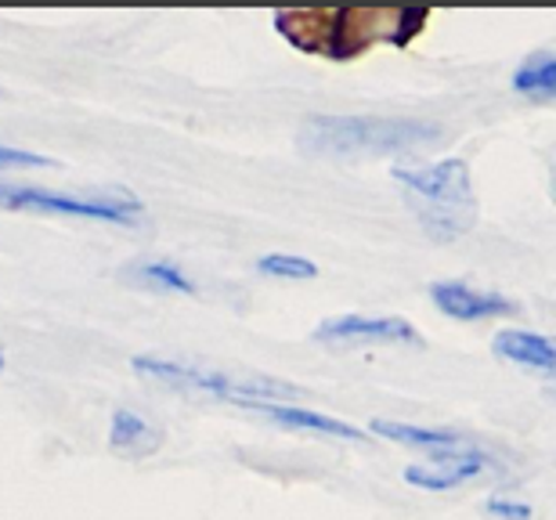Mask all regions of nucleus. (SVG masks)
I'll use <instances>...</instances> for the list:
<instances>
[{
	"instance_id": "7",
	"label": "nucleus",
	"mask_w": 556,
	"mask_h": 520,
	"mask_svg": "<svg viewBox=\"0 0 556 520\" xmlns=\"http://www.w3.org/2000/svg\"><path fill=\"white\" fill-rule=\"evenodd\" d=\"M372 430H376V434H383L387 441H397V445L433 452L438 459H448V456H481V445H477L473 437L452 434V430L408 427V423H394V419H376Z\"/></svg>"
},
{
	"instance_id": "8",
	"label": "nucleus",
	"mask_w": 556,
	"mask_h": 520,
	"mask_svg": "<svg viewBox=\"0 0 556 520\" xmlns=\"http://www.w3.org/2000/svg\"><path fill=\"white\" fill-rule=\"evenodd\" d=\"M242 408L268 416L271 423H282V427H293V430H311V434H321V437H340V441H362L365 437L358 427L343 423V419H332V416H321V413H311V408L275 405V402H253V405H242Z\"/></svg>"
},
{
	"instance_id": "1",
	"label": "nucleus",
	"mask_w": 556,
	"mask_h": 520,
	"mask_svg": "<svg viewBox=\"0 0 556 520\" xmlns=\"http://www.w3.org/2000/svg\"><path fill=\"white\" fill-rule=\"evenodd\" d=\"M394 181L405 188L408 210L419 217V225L427 228L430 239L455 242L473 228L477 195L463 160L427 163V167H397Z\"/></svg>"
},
{
	"instance_id": "6",
	"label": "nucleus",
	"mask_w": 556,
	"mask_h": 520,
	"mask_svg": "<svg viewBox=\"0 0 556 520\" xmlns=\"http://www.w3.org/2000/svg\"><path fill=\"white\" fill-rule=\"evenodd\" d=\"M430 301L448 318H455V322H481V318L514 312V301H506V296H498V293L473 290V286H466V282H433Z\"/></svg>"
},
{
	"instance_id": "9",
	"label": "nucleus",
	"mask_w": 556,
	"mask_h": 520,
	"mask_svg": "<svg viewBox=\"0 0 556 520\" xmlns=\"http://www.w3.org/2000/svg\"><path fill=\"white\" fill-rule=\"evenodd\" d=\"M495 354H503L514 365H528V369L556 372V344L542 333H528V329H503L495 337Z\"/></svg>"
},
{
	"instance_id": "19",
	"label": "nucleus",
	"mask_w": 556,
	"mask_h": 520,
	"mask_svg": "<svg viewBox=\"0 0 556 520\" xmlns=\"http://www.w3.org/2000/svg\"><path fill=\"white\" fill-rule=\"evenodd\" d=\"M549 397H553V402H556V386H553V391H549Z\"/></svg>"
},
{
	"instance_id": "11",
	"label": "nucleus",
	"mask_w": 556,
	"mask_h": 520,
	"mask_svg": "<svg viewBox=\"0 0 556 520\" xmlns=\"http://www.w3.org/2000/svg\"><path fill=\"white\" fill-rule=\"evenodd\" d=\"M109 441H113L116 452H127V456H149V452L163 445L160 430H152L141 416L127 413V408H119L113 416V434H109Z\"/></svg>"
},
{
	"instance_id": "13",
	"label": "nucleus",
	"mask_w": 556,
	"mask_h": 520,
	"mask_svg": "<svg viewBox=\"0 0 556 520\" xmlns=\"http://www.w3.org/2000/svg\"><path fill=\"white\" fill-rule=\"evenodd\" d=\"M257 268L264 275H271V279H315L318 268L304 257H293V253H268V257H261Z\"/></svg>"
},
{
	"instance_id": "12",
	"label": "nucleus",
	"mask_w": 556,
	"mask_h": 520,
	"mask_svg": "<svg viewBox=\"0 0 556 520\" xmlns=\"http://www.w3.org/2000/svg\"><path fill=\"white\" fill-rule=\"evenodd\" d=\"M514 87L531 98H556V54H531L514 73Z\"/></svg>"
},
{
	"instance_id": "10",
	"label": "nucleus",
	"mask_w": 556,
	"mask_h": 520,
	"mask_svg": "<svg viewBox=\"0 0 556 520\" xmlns=\"http://www.w3.org/2000/svg\"><path fill=\"white\" fill-rule=\"evenodd\" d=\"M488 462H492V459H488L484 452H481V456H448V459H438V470L408 467L405 481L419 484V489H427V492H448V489H455V484H463V481L477 478V473H484Z\"/></svg>"
},
{
	"instance_id": "15",
	"label": "nucleus",
	"mask_w": 556,
	"mask_h": 520,
	"mask_svg": "<svg viewBox=\"0 0 556 520\" xmlns=\"http://www.w3.org/2000/svg\"><path fill=\"white\" fill-rule=\"evenodd\" d=\"M18 167H48V160L37 156V152L0 145V170H18Z\"/></svg>"
},
{
	"instance_id": "5",
	"label": "nucleus",
	"mask_w": 556,
	"mask_h": 520,
	"mask_svg": "<svg viewBox=\"0 0 556 520\" xmlns=\"http://www.w3.org/2000/svg\"><path fill=\"white\" fill-rule=\"evenodd\" d=\"M318 340L326 344H422L405 318H365V315H343L329 318L326 326L315 329Z\"/></svg>"
},
{
	"instance_id": "4",
	"label": "nucleus",
	"mask_w": 556,
	"mask_h": 520,
	"mask_svg": "<svg viewBox=\"0 0 556 520\" xmlns=\"http://www.w3.org/2000/svg\"><path fill=\"white\" fill-rule=\"evenodd\" d=\"M0 206L43 210V214H65V217H94V220H113V225H135L141 214L135 199H80V195L43 192V188H18V185H0Z\"/></svg>"
},
{
	"instance_id": "14",
	"label": "nucleus",
	"mask_w": 556,
	"mask_h": 520,
	"mask_svg": "<svg viewBox=\"0 0 556 520\" xmlns=\"http://www.w3.org/2000/svg\"><path fill=\"white\" fill-rule=\"evenodd\" d=\"M141 282H149L152 290H174V293H195V286L185 279L181 271L174 268V264H144V268L135 271Z\"/></svg>"
},
{
	"instance_id": "3",
	"label": "nucleus",
	"mask_w": 556,
	"mask_h": 520,
	"mask_svg": "<svg viewBox=\"0 0 556 520\" xmlns=\"http://www.w3.org/2000/svg\"><path fill=\"white\" fill-rule=\"evenodd\" d=\"M135 369L141 376H149V380L185 386V391H206V394L228 397V402H239V405L300 394L296 386L264 380V376H225V372H206V369H192V365H177V362H163V358H135Z\"/></svg>"
},
{
	"instance_id": "16",
	"label": "nucleus",
	"mask_w": 556,
	"mask_h": 520,
	"mask_svg": "<svg viewBox=\"0 0 556 520\" xmlns=\"http://www.w3.org/2000/svg\"><path fill=\"white\" fill-rule=\"evenodd\" d=\"M484 510L498 520H531V506L525 503H509V499H488Z\"/></svg>"
},
{
	"instance_id": "17",
	"label": "nucleus",
	"mask_w": 556,
	"mask_h": 520,
	"mask_svg": "<svg viewBox=\"0 0 556 520\" xmlns=\"http://www.w3.org/2000/svg\"><path fill=\"white\" fill-rule=\"evenodd\" d=\"M549 195H553V203H556V167H553V177H549Z\"/></svg>"
},
{
	"instance_id": "2",
	"label": "nucleus",
	"mask_w": 556,
	"mask_h": 520,
	"mask_svg": "<svg viewBox=\"0 0 556 520\" xmlns=\"http://www.w3.org/2000/svg\"><path fill=\"white\" fill-rule=\"evenodd\" d=\"M433 138H441V127L397 116H318L300 130L304 149L321 156H391L430 145Z\"/></svg>"
},
{
	"instance_id": "18",
	"label": "nucleus",
	"mask_w": 556,
	"mask_h": 520,
	"mask_svg": "<svg viewBox=\"0 0 556 520\" xmlns=\"http://www.w3.org/2000/svg\"><path fill=\"white\" fill-rule=\"evenodd\" d=\"M0 369H4V351H0Z\"/></svg>"
}]
</instances>
